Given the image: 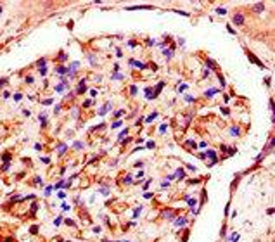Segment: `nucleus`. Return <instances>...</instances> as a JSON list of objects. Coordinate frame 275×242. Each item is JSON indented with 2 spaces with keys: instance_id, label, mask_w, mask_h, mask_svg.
Listing matches in <instances>:
<instances>
[{
  "instance_id": "obj_31",
  "label": "nucleus",
  "mask_w": 275,
  "mask_h": 242,
  "mask_svg": "<svg viewBox=\"0 0 275 242\" xmlns=\"http://www.w3.org/2000/svg\"><path fill=\"white\" fill-rule=\"evenodd\" d=\"M26 83H33V76H26Z\"/></svg>"
},
{
  "instance_id": "obj_10",
  "label": "nucleus",
  "mask_w": 275,
  "mask_h": 242,
  "mask_svg": "<svg viewBox=\"0 0 275 242\" xmlns=\"http://www.w3.org/2000/svg\"><path fill=\"white\" fill-rule=\"evenodd\" d=\"M55 73H59V74H64V73H68V69L64 68V66H57V68H55Z\"/></svg>"
},
{
  "instance_id": "obj_5",
  "label": "nucleus",
  "mask_w": 275,
  "mask_h": 242,
  "mask_svg": "<svg viewBox=\"0 0 275 242\" xmlns=\"http://www.w3.org/2000/svg\"><path fill=\"white\" fill-rule=\"evenodd\" d=\"M215 94H218V90H216V88H209V90L204 92V95H206V97H213Z\"/></svg>"
},
{
  "instance_id": "obj_27",
  "label": "nucleus",
  "mask_w": 275,
  "mask_h": 242,
  "mask_svg": "<svg viewBox=\"0 0 275 242\" xmlns=\"http://www.w3.org/2000/svg\"><path fill=\"white\" fill-rule=\"evenodd\" d=\"M125 133H128V130H126V128H125V130H123V132H121V133H119V137H118V138H119V140H121V138L125 137Z\"/></svg>"
},
{
  "instance_id": "obj_2",
  "label": "nucleus",
  "mask_w": 275,
  "mask_h": 242,
  "mask_svg": "<svg viewBox=\"0 0 275 242\" xmlns=\"http://www.w3.org/2000/svg\"><path fill=\"white\" fill-rule=\"evenodd\" d=\"M247 57H249V59H251V61H253V62H254V64H256V66H260V68H261V66H263V62H261V61H260V59H258V57H256V55H254V54H251V52H249V50H247Z\"/></svg>"
},
{
  "instance_id": "obj_28",
  "label": "nucleus",
  "mask_w": 275,
  "mask_h": 242,
  "mask_svg": "<svg viewBox=\"0 0 275 242\" xmlns=\"http://www.w3.org/2000/svg\"><path fill=\"white\" fill-rule=\"evenodd\" d=\"M130 92L135 95V94H137V87H135V85H133V87H130Z\"/></svg>"
},
{
  "instance_id": "obj_7",
  "label": "nucleus",
  "mask_w": 275,
  "mask_h": 242,
  "mask_svg": "<svg viewBox=\"0 0 275 242\" xmlns=\"http://www.w3.org/2000/svg\"><path fill=\"white\" fill-rule=\"evenodd\" d=\"M263 9H265V3H256V5L253 7V10H254V12H261Z\"/></svg>"
},
{
  "instance_id": "obj_19",
  "label": "nucleus",
  "mask_w": 275,
  "mask_h": 242,
  "mask_svg": "<svg viewBox=\"0 0 275 242\" xmlns=\"http://www.w3.org/2000/svg\"><path fill=\"white\" fill-rule=\"evenodd\" d=\"M64 88H66V85H64V83H62V85H57V87H55V92H62Z\"/></svg>"
},
{
  "instance_id": "obj_16",
  "label": "nucleus",
  "mask_w": 275,
  "mask_h": 242,
  "mask_svg": "<svg viewBox=\"0 0 275 242\" xmlns=\"http://www.w3.org/2000/svg\"><path fill=\"white\" fill-rule=\"evenodd\" d=\"M2 159L5 161V164H9V161H10V154H9V152H5V154L2 156Z\"/></svg>"
},
{
  "instance_id": "obj_1",
  "label": "nucleus",
  "mask_w": 275,
  "mask_h": 242,
  "mask_svg": "<svg viewBox=\"0 0 275 242\" xmlns=\"http://www.w3.org/2000/svg\"><path fill=\"white\" fill-rule=\"evenodd\" d=\"M234 23H235V24H239V26L244 24V16H242L241 12H235V14H234Z\"/></svg>"
},
{
  "instance_id": "obj_11",
  "label": "nucleus",
  "mask_w": 275,
  "mask_h": 242,
  "mask_svg": "<svg viewBox=\"0 0 275 242\" xmlns=\"http://www.w3.org/2000/svg\"><path fill=\"white\" fill-rule=\"evenodd\" d=\"M175 176H178V178H183V176H185V171H183L182 168H178V170H176V173H175Z\"/></svg>"
},
{
  "instance_id": "obj_9",
  "label": "nucleus",
  "mask_w": 275,
  "mask_h": 242,
  "mask_svg": "<svg viewBox=\"0 0 275 242\" xmlns=\"http://www.w3.org/2000/svg\"><path fill=\"white\" fill-rule=\"evenodd\" d=\"M130 64H132V66H135V68H140V69H144V68H145V66H144V64L140 62V61H130Z\"/></svg>"
},
{
  "instance_id": "obj_24",
  "label": "nucleus",
  "mask_w": 275,
  "mask_h": 242,
  "mask_svg": "<svg viewBox=\"0 0 275 242\" xmlns=\"http://www.w3.org/2000/svg\"><path fill=\"white\" fill-rule=\"evenodd\" d=\"M218 80H220V85H221V87H225V80H223V76H221V74H218Z\"/></svg>"
},
{
  "instance_id": "obj_14",
  "label": "nucleus",
  "mask_w": 275,
  "mask_h": 242,
  "mask_svg": "<svg viewBox=\"0 0 275 242\" xmlns=\"http://www.w3.org/2000/svg\"><path fill=\"white\" fill-rule=\"evenodd\" d=\"M206 156H208V157H211L213 161H216V154H215V150H208Z\"/></svg>"
},
{
  "instance_id": "obj_34",
  "label": "nucleus",
  "mask_w": 275,
  "mask_h": 242,
  "mask_svg": "<svg viewBox=\"0 0 275 242\" xmlns=\"http://www.w3.org/2000/svg\"><path fill=\"white\" fill-rule=\"evenodd\" d=\"M125 183H132V176H125Z\"/></svg>"
},
{
  "instance_id": "obj_36",
  "label": "nucleus",
  "mask_w": 275,
  "mask_h": 242,
  "mask_svg": "<svg viewBox=\"0 0 275 242\" xmlns=\"http://www.w3.org/2000/svg\"><path fill=\"white\" fill-rule=\"evenodd\" d=\"M185 100H187V102H192V100H194V97H190V95H187V97H185Z\"/></svg>"
},
{
  "instance_id": "obj_4",
  "label": "nucleus",
  "mask_w": 275,
  "mask_h": 242,
  "mask_svg": "<svg viewBox=\"0 0 275 242\" xmlns=\"http://www.w3.org/2000/svg\"><path fill=\"white\" fill-rule=\"evenodd\" d=\"M239 133H241V128H239V126H232V128H230V135H232V137H237Z\"/></svg>"
},
{
  "instance_id": "obj_32",
  "label": "nucleus",
  "mask_w": 275,
  "mask_h": 242,
  "mask_svg": "<svg viewBox=\"0 0 275 242\" xmlns=\"http://www.w3.org/2000/svg\"><path fill=\"white\" fill-rule=\"evenodd\" d=\"M159 132H161V133L166 132V125H161V126H159Z\"/></svg>"
},
{
  "instance_id": "obj_37",
  "label": "nucleus",
  "mask_w": 275,
  "mask_h": 242,
  "mask_svg": "<svg viewBox=\"0 0 275 242\" xmlns=\"http://www.w3.org/2000/svg\"><path fill=\"white\" fill-rule=\"evenodd\" d=\"M135 166H137V168H142V166H144V163H142V161H138V163H135Z\"/></svg>"
},
{
  "instance_id": "obj_20",
  "label": "nucleus",
  "mask_w": 275,
  "mask_h": 242,
  "mask_svg": "<svg viewBox=\"0 0 275 242\" xmlns=\"http://www.w3.org/2000/svg\"><path fill=\"white\" fill-rule=\"evenodd\" d=\"M216 12H218V14H225V12H227V9H225V7H218V9H216Z\"/></svg>"
},
{
  "instance_id": "obj_8",
  "label": "nucleus",
  "mask_w": 275,
  "mask_h": 242,
  "mask_svg": "<svg viewBox=\"0 0 275 242\" xmlns=\"http://www.w3.org/2000/svg\"><path fill=\"white\" fill-rule=\"evenodd\" d=\"M66 150H68V145H64V144H61V145H59V149H57V152H59V156H62V154H64Z\"/></svg>"
},
{
  "instance_id": "obj_18",
  "label": "nucleus",
  "mask_w": 275,
  "mask_h": 242,
  "mask_svg": "<svg viewBox=\"0 0 275 242\" xmlns=\"http://www.w3.org/2000/svg\"><path fill=\"white\" fill-rule=\"evenodd\" d=\"M45 62H47V59H40V61H38L36 64H38L40 68H45Z\"/></svg>"
},
{
  "instance_id": "obj_35",
  "label": "nucleus",
  "mask_w": 275,
  "mask_h": 242,
  "mask_svg": "<svg viewBox=\"0 0 275 242\" xmlns=\"http://www.w3.org/2000/svg\"><path fill=\"white\" fill-rule=\"evenodd\" d=\"M101 192H102L104 195H109V190H107V189H106V187H104V189H102V190H101Z\"/></svg>"
},
{
  "instance_id": "obj_30",
  "label": "nucleus",
  "mask_w": 275,
  "mask_h": 242,
  "mask_svg": "<svg viewBox=\"0 0 275 242\" xmlns=\"http://www.w3.org/2000/svg\"><path fill=\"white\" fill-rule=\"evenodd\" d=\"M90 104H92V100H85V102H83V107H90Z\"/></svg>"
},
{
  "instance_id": "obj_13",
  "label": "nucleus",
  "mask_w": 275,
  "mask_h": 242,
  "mask_svg": "<svg viewBox=\"0 0 275 242\" xmlns=\"http://www.w3.org/2000/svg\"><path fill=\"white\" fill-rule=\"evenodd\" d=\"M163 55H165V57H171V55H173L171 48H165V50H163Z\"/></svg>"
},
{
  "instance_id": "obj_22",
  "label": "nucleus",
  "mask_w": 275,
  "mask_h": 242,
  "mask_svg": "<svg viewBox=\"0 0 275 242\" xmlns=\"http://www.w3.org/2000/svg\"><path fill=\"white\" fill-rule=\"evenodd\" d=\"M140 211H142V207L138 206V209H135V213H133V218H138V214H140Z\"/></svg>"
},
{
  "instance_id": "obj_29",
  "label": "nucleus",
  "mask_w": 275,
  "mask_h": 242,
  "mask_svg": "<svg viewBox=\"0 0 275 242\" xmlns=\"http://www.w3.org/2000/svg\"><path fill=\"white\" fill-rule=\"evenodd\" d=\"M147 147H149V149H154L156 144H154V142H147Z\"/></svg>"
},
{
  "instance_id": "obj_21",
  "label": "nucleus",
  "mask_w": 275,
  "mask_h": 242,
  "mask_svg": "<svg viewBox=\"0 0 275 242\" xmlns=\"http://www.w3.org/2000/svg\"><path fill=\"white\" fill-rule=\"evenodd\" d=\"M88 59H90V62H92V64L95 66V62H97V59H95V55H92V54H90V55H88Z\"/></svg>"
},
{
  "instance_id": "obj_6",
  "label": "nucleus",
  "mask_w": 275,
  "mask_h": 242,
  "mask_svg": "<svg viewBox=\"0 0 275 242\" xmlns=\"http://www.w3.org/2000/svg\"><path fill=\"white\" fill-rule=\"evenodd\" d=\"M163 214H165V218H168V220H175V213L170 211V209H168V211H165Z\"/></svg>"
},
{
  "instance_id": "obj_33",
  "label": "nucleus",
  "mask_w": 275,
  "mask_h": 242,
  "mask_svg": "<svg viewBox=\"0 0 275 242\" xmlns=\"http://www.w3.org/2000/svg\"><path fill=\"white\" fill-rule=\"evenodd\" d=\"M74 147H76V149H81V147H83V144H81V142H76V144H74Z\"/></svg>"
},
{
  "instance_id": "obj_38",
  "label": "nucleus",
  "mask_w": 275,
  "mask_h": 242,
  "mask_svg": "<svg viewBox=\"0 0 275 242\" xmlns=\"http://www.w3.org/2000/svg\"><path fill=\"white\" fill-rule=\"evenodd\" d=\"M7 83V80H0V85H5Z\"/></svg>"
},
{
  "instance_id": "obj_12",
  "label": "nucleus",
  "mask_w": 275,
  "mask_h": 242,
  "mask_svg": "<svg viewBox=\"0 0 275 242\" xmlns=\"http://www.w3.org/2000/svg\"><path fill=\"white\" fill-rule=\"evenodd\" d=\"M38 119H40L42 126H45V125H47V116H45V114H40V118H38Z\"/></svg>"
},
{
  "instance_id": "obj_23",
  "label": "nucleus",
  "mask_w": 275,
  "mask_h": 242,
  "mask_svg": "<svg viewBox=\"0 0 275 242\" xmlns=\"http://www.w3.org/2000/svg\"><path fill=\"white\" fill-rule=\"evenodd\" d=\"M57 59H59V61H64V59H66V54H64V52H61V54L57 55Z\"/></svg>"
},
{
  "instance_id": "obj_25",
  "label": "nucleus",
  "mask_w": 275,
  "mask_h": 242,
  "mask_svg": "<svg viewBox=\"0 0 275 242\" xmlns=\"http://www.w3.org/2000/svg\"><path fill=\"white\" fill-rule=\"evenodd\" d=\"M123 78H125L123 74H114V76H112V80H123Z\"/></svg>"
},
{
  "instance_id": "obj_26",
  "label": "nucleus",
  "mask_w": 275,
  "mask_h": 242,
  "mask_svg": "<svg viewBox=\"0 0 275 242\" xmlns=\"http://www.w3.org/2000/svg\"><path fill=\"white\" fill-rule=\"evenodd\" d=\"M206 64H208V66H209V68H216V64H215L213 61H206Z\"/></svg>"
},
{
  "instance_id": "obj_3",
  "label": "nucleus",
  "mask_w": 275,
  "mask_h": 242,
  "mask_svg": "<svg viewBox=\"0 0 275 242\" xmlns=\"http://www.w3.org/2000/svg\"><path fill=\"white\" fill-rule=\"evenodd\" d=\"M175 225H176V227H183V225H187V218H176V220H175Z\"/></svg>"
},
{
  "instance_id": "obj_39",
  "label": "nucleus",
  "mask_w": 275,
  "mask_h": 242,
  "mask_svg": "<svg viewBox=\"0 0 275 242\" xmlns=\"http://www.w3.org/2000/svg\"><path fill=\"white\" fill-rule=\"evenodd\" d=\"M0 14H2V7H0Z\"/></svg>"
},
{
  "instance_id": "obj_17",
  "label": "nucleus",
  "mask_w": 275,
  "mask_h": 242,
  "mask_svg": "<svg viewBox=\"0 0 275 242\" xmlns=\"http://www.w3.org/2000/svg\"><path fill=\"white\" fill-rule=\"evenodd\" d=\"M187 202H189V206H196V204H197V201H196V199H190V197H189V199H187Z\"/></svg>"
},
{
  "instance_id": "obj_15",
  "label": "nucleus",
  "mask_w": 275,
  "mask_h": 242,
  "mask_svg": "<svg viewBox=\"0 0 275 242\" xmlns=\"http://www.w3.org/2000/svg\"><path fill=\"white\" fill-rule=\"evenodd\" d=\"M154 118H158V112H152L151 116H147V118H145V121H147V123H151V121H152Z\"/></svg>"
}]
</instances>
